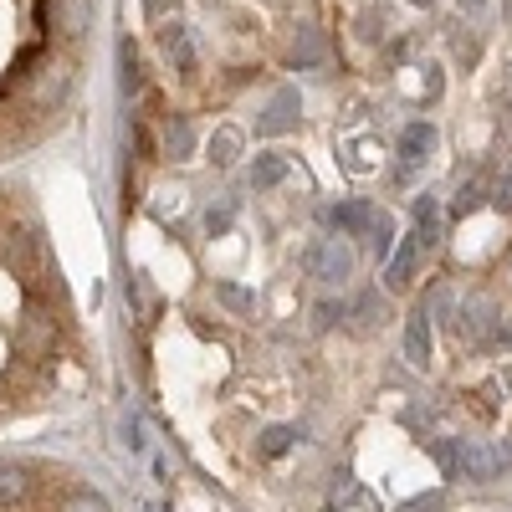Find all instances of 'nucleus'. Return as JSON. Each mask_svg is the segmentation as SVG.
<instances>
[{"label": "nucleus", "mask_w": 512, "mask_h": 512, "mask_svg": "<svg viewBox=\"0 0 512 512\" xmlns=\"http://www.w3.org/2000/svg\"><path fill=\"white\" fill-rule=\"evenodd\" d=\"M190 149H195V128H190L185 118H169V123H164V154L185 159Z\"/></svg>", "instance_id": "12"}, {"label": "nucleus", "mask_w": 512, "mask_h": 512, "mask_svg": "<svg viewBox=\"0 0 512 512\" xmlns=\"http://www.w3.org/2000/svg\"><path fill=\"white\" fill-rule=\"evenodd\" d=\"M123 436H128V446H134V451H144V425L139 420H123Z\"/></svg>", "instance_id": "23"}, {"label": "nucleus", "mask_w": 512, "mask_h": 512, "mask_svg": "<svg viewBox=\"0 0 512 512\" xmlns=\"http://www.w3.org/2000/svg\"><path fill=\"white\" fill-rule=\"evenodd\" d=\"M216 297H221V303H231L236 313H251V308H256V297H251L246 287H231V282H221V287H216Z\"/></svg>", "instance_id": "18"}, {"label": "nucleus", "mask_w": 512, "mask_h": 512, "mask_svg": "<svg viewBox=\"0 0 512 512\" xmlns=\"http://www.w3.org/2000/svg\"><path fill=\"white\" fill-rule=\"evenodd\" d=\"M436 507H441V497H436V492H431V497H415V502H410V507H405V512H436Z\"/></svg>", "instance_id": "25"}, {"label": "nucleus", "mask_w": 512, "mask_h": 512, "mask_svg": "<svg viewBox=\"0 0 512 512\" xmlns=\"http://www.w3.org/2000/svg\"><path fill=\"white\" fill-rule=\"evenodd\" d=\"M226 226H231V205H221V210L210 205V210H205V231H210V236H221Z\"/></svg>", "instance_id": "22"}, {"label": "nucleus", "mask_w": 512, "mask_h": 512, "mask_svg": "<svg viewBox=\"0 0 512 512\" xmlns=\"http://www.w3.org/2000/svg\"><path fill=\"white\" fill-rule=\"evenodd\" d=\"M354 323H359V328L384 323V297H379V292H359V303H354Z\"/></svg>", "instance_id": "13"}, {"label": "nucleus", "mask_w": 512, "mask_h": 512, "mask_svg": "<svg viewBox=\"0 0 512 512\" xmlns=\"http://www.w3.org/2000/svg\"><path fill=\"white\" fill-rule=\"evenodd\" d=\"M431 149H436V128L431 123H410L405 134H400V159L405 164H420Z\"/></svg>", "instance_id": "6"}, {"label": "nucleus", "mask_w": 512, "mask_h": 512, "mask_svg": "<svg viewBox=\"0 0 512 512\" xmlns=\"http://www.w3.org/2000/svg\"><path fill=\"white\" fill-rule=\"evenodd\" d=\"M292 62H297V67H313V62H323V36H318V31H303V36H297Z\"/></svg>", "instance_id": "15"}, {"label": "nucleus", "mask_w": 512, "mask_h": 512, "mask_svg": "<svg viewBox=\"0 0 512 512\" xmlns=\"http://www.w3.org/2000/svg\"><path fill=\"white\" fill-rule=\"evenodd\" d=\"M292 425H267V431H262V456H282L287 446H292Z\"/></svg>", "instance_id": "17"}, {"label": "nucleus", "mask_w": 512, "mask_h": 512, "mask_svg": "<svg viewBox=\"0 0 512 512\" xmlns=\"http://www.w3.org/2000/svg\"><path fill=\"white\" fill-rule=\"evenodd\" d=\"M292 123H297V93L282 88L277 103H272V113L262 118V134H282V128H292Z\"/></svg>", "instance_id": "11"}, {"label": "nucleus", "mask_w": 512, "mask_h": 512, "mask_svg": "<svg viewBox=\"0 0 512 512\" xmlns=\"http://www.w3.org/2000/svg\"><path fill=\"white\" fill-rule=\"evenodd\" d=\"M420 6H425V0H420Z\"/></svg>", "instance_id": "29"}, {"label": "nucleus", "mask_w": 512, "mask_h": 512, "mask_svg": "<svg viewBox=\"0 0 512 512\" xmlns=\"http://www.w3.org/2000/svg\"><path fill=\"white\" fill-rule=\"evenodd\" d=\"M282 180H287V159H282V154H256L251 185H256V190H272V185H282Z\"/></svg>", "instance_id": "10"}, {"label": "nucleus", "mask_w": 512, "mask_h": 512, "mask_svg": "<svg viewBox=\"0 0 512 512\" xmlns=\"http://www.w3.org/2000/svg\"><path fill=\"white\" fill-rule=\"evenodd\" d=\"M354 497H359V482H354L349 472H338L333 487H328V502H354Z\"/></svg>", "instance_id": "21"}, {"label": "nucleus", "mask_w": 512, "mask_h": 512, "mask_svg": "<svg viewBox=\"0 0 512 512\" xmlns=\"http://www.w3.org/2000/svg\"><path fill=\"white\" fill-rule=\"evenodd\" d=\"M139 57H134V41H123V93H139Z\"/></svg>", "instance_id": "19"}, {"label": "nucleus", "mask_w": 512, "mask_h": 512, "mask_svg": "<svg viewBox=\"0 0 512 512\" xmlns=\"http://www.w3.org/2000/svg\"><path fill=\"white\" fill-rule=\"evenodd\" d=\"M466 210H477V185H466V190L456 195V216H466Z\"/></svg>", "instance_id": "24"}, {"label": "nucleus", "mask_w": 512, "mask_h": 512, "mask_svg": "<svg viewBox=\"0 0 512 512\" xmlns=\"http://www.w3.org/2000/svg\"><path fill=\"white\" fill-rule=\"evenodd\" d=\"M62 512H113V507H108V502H103L93 487H77V492L62 502Z\"/></svg>", "instance_id": "16"}, {"label": "nucleus", "mask_w": 512, "mask_h": 512, "mask_svg": "<svg viewBox=\"0 0 512 512\" xmlns=\"http://www.w3.org/2000/svg\"><path fill=\"white\" fill-rule=\"evenodd\" d=\"M31 502V472L21 461H0V512H21Z\"/></svg>", "instance_id": "3"}, {"label": "nucleus", "mask_w": 512, "mask_h": 512, "mask_svg": "<svg viewBox=\"0 0 512 512\" xmlns=\"http://www.w3.org/2000/svg\"><path fill=\"white\" fill-rule=\"evenodd\" d=\"M308 277H318L323 287H344V282L354 277V251L338 241V236L313 241V246H308Z\"/></svg>", "instance_id": "2"}, {"label": "nucleus", "mask_w": 512, "mask_h": 512, "mask_svg": "<svg viewBox=\"0 0 512 512\" xmlns=\"http://www.w3.org/2000/svg\"><path fill=\"white\" fill-rule=\"evenodd\" d=\"M405 359H410V364L431 359V313H425V308H415L410 323H405Z\"/></svg>", "instance_id": "5"}, {"label": "nucleus", "mask_w": 512, "mask_h": 512, "mask_svg": "<svg viewBox=\"0 0 512 512\" xmlns=\"http://www.w3.org/2000/svg\"><path fill=\"white\" fill-rule=\"evenodd\" d=\"M164 41H169V57H175L180 67H195V52H190V36H185L180 26H175V31H169Z\"/></svg>", "instance_id": "20"}, {"label": "nucleus", "mask_w": 512, "mask_h": 512, "mask_svg": "<svg viewBox=\"0 0 512 512\" xmlns=\"http://www.w3.org/2000/svg\"><path fill=\"white\" fill-rule=\"evenodd\" d=\"M236 154H241V134H236V128H216V139H210V159L231 164Z\"/></svg>", "instance_id": "14"}, {"label": "nucleus", "mask_w": 512, "mask_h": 512, "mask_svg": "<svg viewBox=\"0 0 512 512\" xmlns=\"http://www.w3.org/2000/svg\"><path fill=\"white\" fill-rule=\"evenodd\" d=\"M497 466H502V451H487V446H477V441H466V446L456 451V472H466L472 482H487Z\"/></svg>", "instance_id": "4"}, {"label": "nucleus", "mask_w": 512, "mask_h": 512, "mask_svg": "<svg viewBox=\"0 0 512 512\" xmlns=\"http://www.w3.org/2000/svg\"><path fill=\"white\" fill-rule=\"evenodd\" d=\"M461 6H466V11H477V6H482V0H461Z\"/></svg>", "instance_id": "28"}, {"label": "nucleus", "mask_w": 512, "mask_h": 512, "mask_svg": "<svg viewBox=\"0 0 512 512\" xmlns=\"http://www.w3.org/2000/svg\"><path fill=\"white\" fill-rule=\"evenodd\" d=\"M52 16H57V31H62V36H82V31H88V21H93L88 0H57Z\"/></svg>", "instance_id": "7"}, {"label": "nucleus", "mask_w": 512, "mask_h": 512, "mask_svg": "<svg viewBox=\"0 0 512 512\" xmlns=\"http://www.w3.org/2000/svg\"><path fill=\"white\" fill-rule=\"evenodd\" d=\"M323 221H328L333 231H349V236H369L379 256H390V241H395V221L384 216L379 205H369V200H344V205H333Z\"/></svg>", "instance_id": "1"}, {"label": "nucleus", "mask_w": 512, "mask_h": 512, "mask_svg": "<svg viewBox=\"0 0 512 512\" xmlns=\"http://www.w3.org/2000/svg\"><path fill=\"white\" fill-rule=\"evenodd\" d=\"M415 262H420V241L410 236L400 251H395V262H390V272H384V277H390V287H410L415 282Z\"/></svg>", "instance_id": "9"}, {"label": "nucleus", "mask_w": 512, "mask_h": 512, "mask_svg": "<svg viewBox=\"0 0 512 512\" xmlns=\"http://www.w3.org/2000/svg\"><path fill=\"white\" fill-rule=\"evenodd\" d=\"M62 93H67V72H62V67H41L36 82H31V103L47 108V103H57Z\"/></svg>", "instance_id": "8"}, {"label": "nucleus", "mask_w": 512, "mask_h": 512, "mask_svg": "<svg viewBox=\"0 0 512 512\" xmlns=\"http://www.w3.org/2000/svg\"><path fill=\"white\" fill-rule=\"evenodd\" d=\"M164 6H169V0H149V16H164Z\"/></svg>", "instance_id": "27"}, {"label": "nucleus", "mask_w": 512, "mask_h": 512, "mask_svg": "<svg viewBox=\"0 0 512 512\" xmlns=\"http://www.w3.org/2000/svg\"><path fill=\"white\" fill-rule=\"evenodd\" d=\"M492 200H497V205H512V175L497 180V195H492Z\"/></svg>", "instance_id": "26"}]
</instances>
